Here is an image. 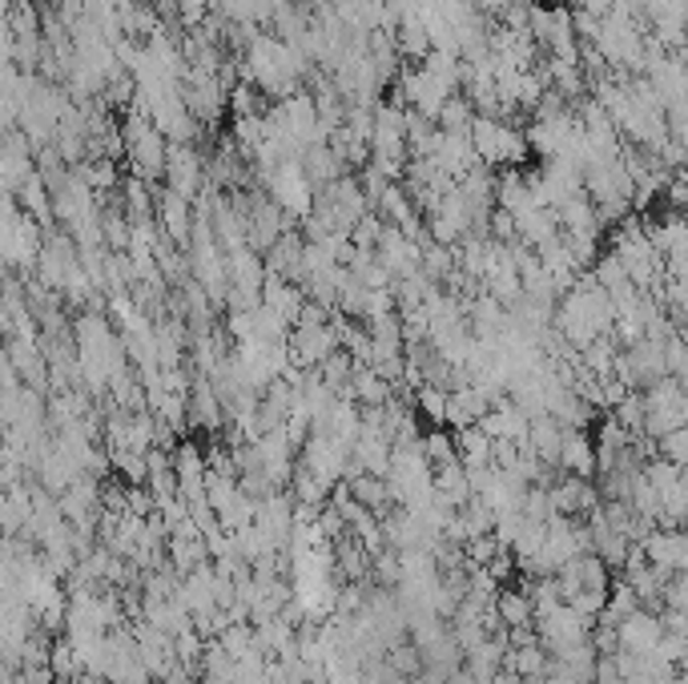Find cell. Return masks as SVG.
Returning a JSON list of instances; mask_svg holds the SVG:
<instances>
[{
	"instance_id": "cell-4",
	"label": "cell",
	"mask_w": 688,
	"mask_h": 684,
	"mask_svg": "<svg viewBox=\"0 0 688 684\" xmlns=\"http://www.w3.org/2000/svg\"><path fill=\"white\" fill-rule=\"evenodd\" d=\"M166 190L181 194L186 202L205 190V154L202 149H193V145H169L166 149Z\"/></svg>"
},
{
	"instance_id": "cell-21",
	"label": "cell",
	"mask_w": 688,
	"mask_h": 684,
	"mask_svg": "<svg viewBox=\"0 0 688 684\" xmlns=\"http://www.w3.org/2000/svg\"><path fill=\"white\" fill-rule=\"evenodd\" d=\"M214 640L222 645V652H226L229 660H238V657H246V652L254 648V624H226V628H222Z\"/></svg>"
},
{
	"instance_id": "cell-13",
	"label": "cell",
	"mask_w": 688,
	"mask_h": 684,
	"mask_svg": "<svg viewBox=\"0 0 688 684\" xmlns=\"http://www.w3.org/2000/svg\"><path fill=\"white\" fill-rule=\"evenodd\" d=\"M556 214V226H560V233H600L604 226H600L596 218V206L588 202V194H576L568 197V202H560V206L551 209Z\"/></svg>"
},
{
	"instance_id": "cell-26",
	"label": "cell",
	"mask_w": 688,
	"mask_h": 684,
	"mask_svg": "<svg viewBox=\"0 0 688 684\" xmlns=\"http://www.w3.org/2000/svg\"><path fill=\"white\" fill-rule=\"evenodd\" d=\"M588 684H592V681H588Z\"/></svg>"
},
{
	"instance_id": "cell-1",
	"label": "cell",
	"mask_w": 688,
	"mask_h": 684,
	"mask_svg": "<svg viewBox=\"0 0 688 684\" xmlns=\"http://www.w3.org/2000/svg\"><path fill=\"white\" fill-rule=\"evenodd\" d=\"M467 137H472V149H475V157H479V166H487V169H523L527 142H523L520 125L499 121V117H475Z\"/></svg>"
},
{
	"instance_id": "cell-3",
	"label": "cell",
	"mask_w": 688,
	"mask_h": 684,
	"mask_svg": "<svg viewBox=\"0 0 688 684\" xmlns=\"http://www.w3.org/2000/svg\"><path fill=\"white\" fill-rule=\"evenodd\" d=\"M532 628H535V640L544 645V652H548V657H560L564 648L584 645L592 624H588L584 616H576L568 604H556L548 616L532 620Z\"/></svg>"
},
{
	"instance_id": "cell-17",
	"label": "cell",
	"mask_w": 688,
	"mask_h": 684,
	"mask_svg": "<svg viewBox=\"0 0 688 684\" xmlns=\"http://www.w3.org/2000/svg\"><path fill=\"white\" fill-rule=\"evenodd\" d=\"M451 443H455V459L463 467L491 464V440H487L484 431H479V423H475V427H459L455 435H451Z\"/></svg>"
},
{
	"instance_id": "cell-14",
	"label": "cell",
	"mask_w": 688,
	"mask_h": 684,
	"mask_svg": "<svg viewBox=\"0 0 688 684\" xmlns=\"http://www.w3.org/2000/svg\"><path fill=\"white\" fill-rule=\"evenodd\" d=\"M343 483H346V491H351V500H355V504H363L367 512H375V519H379L387 507H395V504H391V491H387V479L358 471V476L343 479Z\"/></svg>"
},
{
	"instance_id": "cell-8",
	"label": "cell",
	"mask_w": 688,
	"mask_h": 684,
	"mask_svg": "<svg viewBox=\"0 0 688 684\" xmlns=\"http://www.w3.org/2000/svg\"><path fill=\"white\" fill-rule=\"evenodd\" d=\"M33 173H37V154H33V145L13 130L0 142V181L16 194Z\"/></svg>"
},
{
	"instance_id": "cell-10",
	"label": "cell",
	"mask_w": 688,
	"mask_h": 684,
	"mask_svg": "<svg viewBox=\"0 0 688 684\" xmlns=\"http://www.w3.org/2000/svg\"><path fill=\"white\" fill-rule=\"evenodd\" d=\"M556 467H560L564 476H580V479L596 476V443H592V435L588 431H564Z\"/></svg>"
},
{
	"instance_id": "cell-16",
	"label": "cell",
	"mask_w": 688,
	"mask_h": 684,
	"mask_svg": "<svg viewBox=\"0 0 688 684\" xmlns=\"http://www.w3.org/2000/svg\"><path fill=\"white\" fill-rule=\"evenodd\" d=\"M560 233V226H556V214L551 209H527V214H520L515 218V238H520L523 245H544L551 242Z\"/></svg>"
},
{
	"instance_id": "cell-18",
	"label": "cell",
	"mask_w": 688,
	"mask_h": 684,
	"mask_svg": "<svg viewBox=\"0 0 688 684\" xmlns=\"http://www.w3.org/2000/svg\"><path fill=\"white\" fill-rule=\"evenodd\" d=\"M472 121H475L472 101H467L463 93H451V97H447V105L439 109V117H435V130H443V133H467V130H472Z\"/></svg>"
},
{
	"instance_id": "cell-15",
	"label": "cell",
	"mask_w": 688,
	"mask_h": 684,
	"mask_svg": "<svg viewBox=\"0 0 688 684\" xmlns=\"http://www.w3.org/2000/svg\"><path fill=\"white\" fill-rule=\"evenodd\" d=\"M496 616L503 628H523V624H532V600H527V592L523 588H511V584H503L496 592Z\"/></svg>"
},
{
	"instance_id": "cell-19",
	"label": "cell",
	"mask_w": 688,
	"mask_h": 684,
	"mask_svg": "<svg viewBox=\"0 0 688 684\" xmlns=\"http://www.w3.org/2000/svg\"><path fill=\"white\" fill-rule=\"evenodd\" d=\"M608 419L616 427H625L628 435H640V423H644V395H640V391H628L625 399L608 411Z\"/></svg>"
},
{
	"instance_id": "cell-22",
	"label": "cell",
	"mask_w": 688,
	"mask_h": 684,
	"mask_svg": "<svg viewBox=\"0 0 688 684\" xmlns=\"http://www.w3.org/2000/svg\"><path fill=\"white\" fill-rule=\"evenodd\" d=\"M411 403H415V411L427 419V423H435V427H443V411H447V391H439V387H427L423 383L415 395H411Z\"/></svg>"
},
{
	"instance_id": "cell-5",
	"label": "cell",
	"mask_w": 688,
	"mask_h": 684,
	"mask_svg": "<svg viewBox=\"0 0 688 684\" xmlns=\"http://www.w3.org/2000/svg\"><path fill=\"white\" fill-rule=\"evenodd\" d=\"M640 552L649 560V568L664 572V576H673V572H685L688 568V540L680 528H652L644 540H640Z\"/></svg>"
},
{
	"instance_id": "cell-25",
	"label": "cell",
	"mask_w": 688,
	"mask_h": 684,
	"mask_svg": "<svg viewBox=\"0 0 688 684\" xmlns=\"http://www.w3.org/2000/svg\"><path fill=\"white\" fill-rule=\"evenodd\" d=\"M186 684H202V681H198V676H193V681H186Z\"/></svg>"
},
{
	"instance_id": "cell-20",
	"label": "cell",
	"mask_w": 688,
	"mask_h": 684,
	"mask_svg": "<svg viewBox=\"0 0 688 684\" xmlns=\"http://www.w3.org/2000/svg\"><path fill=\"white\" fill-rule=\"evenodd\" d=\"M419 447H423V459H427V467H443V464H455V443H451V435L447 431H427V435H419Z\"/></svg>"
},
{
	"instance_id": "cell-7",
	"label": "cell",
	"mask_w": 688,
	"mask_h": 684,
	"mask_svg": "<svg viewBox=\"0 0 688 684\" xmlns=\"http://www.w3.org/2000/svg\"><path fill=\"white\" fill-rule=\"evenodd\" d=\"M153 221H157V230L166 233L169 242L186 250L190 230H193V206L186 202V197L162 185V190H157V206H153Z\"/></svg>"
},
{
	"instance_id": "cell-24",
	"label": "cell",
	"mask_w": 688,
	"mask_h": 684,
	"mask_svg": "<svg viewBox=\"0 0 688 684\" xmlns=\"http://www.w3.org/2000/svg\"><path fill=\"white\" fill-rule=\"evenodd\" d=\"M508 4H511V0H475V9H479L484 16H491V21H496V16L503 13Z\"/></svg>"
},
{
	"instance_id": "cell-11",
	"label": "cell",
	"mask_w": 688,
	"mask_h": 684,
	"mask_svg": "<svg viewBox=\"0 0 688 684\" xmlns=\"http://www.w3.org/2000/svg\"><path fill=\"white\" fill-rule=\"evenodd\" d=\"M303 250H306V242H303V233L298 230H286L278 238V242L270 245L266 250V271H274V274H282L286 283H303Z\"/></svg>"
},
{
	"instance_id": "cell-6",
	"label": "cell",
	"mask_w": 688,
	"mask_h": 684,
	"mask_svg": "<svg viewBox=\"0 0 688 684\" xmlns=\"http://www.w3.org/2000/svg\"><path fill=\"white\" fill-rule=\"evenodd\" d=\"M548 504H551V512H556V516L584 519L592 507H600V491H596V483H592V479L560 476L548 488Z\"/></svg>"
},
{
	"instance_id": "cell-23",
	"label": "cell",
	"mask_w": 688,
	"mask_h": 684,
	"mask_svg": "<svg viewBox=\"0 0 688 684\" xmlns=\"http://www.w3.org/2000/svg\"><path fill=\"white\" fill-rule=\"evenodd\" d=\"M656 443V455L661 459H668V464L676 467H685L688 464V431L680 427V431H668V435H661V440H652Z\"/></svg>"
},
{
	"instance_id": "cell-12",
	"label": "cell",
	"mask_w": 688,
	"mask_h": 684,
	"mask_svg": "<svg viewBox=\"0 0 688 684\" xmlns=\"http://www.w3.org/2000/svg\"><path fill=\"white\" fill-rule=\"evenodd\" d=\"M487 411H491V403L467 383V387H459V391H447L443 427H451V431H459V427H475Z\"/></svg>"
},
{
	"instance_id": "cell-9",
	"label": "cell",
	"mask_w": 688,
	"mask_h": 684,
	"mask_svg": "<svg viewBox=\"0 0 688 684\" xmlns=\"http://www.w3.org/2000/svg\"><path fill=\"white\" fill-rule=\"evenodd\" d=\"M661 636H664L661 620L652 616V612H644V608L616 624V640H620V648H625V652H637V657H649Z\"/></svg>"
},
{
	"instance_id": "cell-2",
	"label": "cell",
	"mask_w": 688,
	"mask_h": 684,
	"mask_svg": "<svg viewBox=\"0 0 688 684\" xmlns=\"http://www.w3.org/2000/svg\"><path fill=\"white\" fill-rule=\"evenodd\" d=\"M258 185H262V194H266L290 221H303L306 214H310V206H315V190H310V181H306L298 161L274 166Z\"/></svg>"
}]
</instances>
